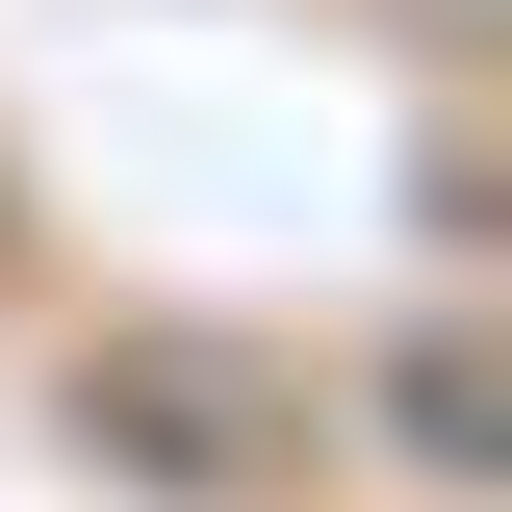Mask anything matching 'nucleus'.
<instances>
[{"mask_svg":"<svg viewBox=\"0 0 512 512\" xmlns=\"http://www.w3.org/2000/svg\"><path fill=\"white\" fill-rule=\"evenodd\" d=\"M77 436H128V487H256L282 461V384L205 359V333H103L77 359Z\"/></svg>","mask_w":512,"mask_h":512,"instance_id":"1","label":"nucleus"},{"mask_svg":"<svg viewBox=\"0 0 512 512\" xmlns=\"http://www.w3.org/2000/svg\"><path fill=\"white\" fill-rule=\"evenodd\" d=\"M487 436H512V384H487V333L436 308V333H410V359H384V461H410V487H512Z\"/></svg>","mask_w":512,"mask_h":512,"instance_id":"2","label":"nucleus"}]
</instances>
